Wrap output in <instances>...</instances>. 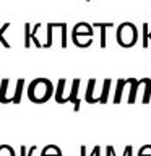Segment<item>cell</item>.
Instances as JSON below:
<instances>
[{"label":"cell","instance_id":"1","mask_svg":"<svg viewBox=\"0 0 151 156\" xmlns=\"http://www.w3.org/2000/svg\"><path fill=\"white\" fill-rule=\"evenodd\" d=\"M54 94V85L47 78H36L28 86V98L33 102H46Z\"/></svg>","mask_w":151,"mask_h":156},{"label":"cell","instance_id":"2","mask_svg":"<svg viewBox=\"0 0 151 156\" xmlns=\"http://www.w3.org/2000/svg\"><path fill=\"white\" fill-rule=\"evenodd\" d=\"M138 41V29L133 23H122L120 26H117V42L122 47H132L135 46Z\"/></svg>","mask_w":151,"mask_h":156},{"label":"cell","instance_id":"3","mask_svg":"<svg viewBox=\"0 0 151 156\" xmlns=\"http://www.w3.org/2000/svg\"><path fill=\"white\" fill-rule=\"evenodd\" d=\"M80 80H73L72 81V91H70V94H68L67 98H65V102H73V104H75V107H73V109H75V112H78L80 111V99H78V88H80Z\"/></svg>","mask_w":151,"mask_h":156},{"label":"cell","instance_id":"4","mask_svg":"<svg viewBox=\"0 0 151 156\" xmlns=\"http://www.w3.org/2000/svg\"><path fill=\"white\" fill-rule=\"evenodd\" d=\"M72 34H73V36H91L93 37V34H94V28H93V24H90V23L81 21V23L75 24Z\"/></svg>","mask_w":151,"mask_h":156},{"label":"cell","instance_id":"5","mask_svg":"<svg viewBox=\"0 0 151 156\" xmlns=\"http://www.w3.org/2000/svg\"><path fill=\"white\" fill-rule=\"evenodd\" d=\"M146 78H141V80H136V78H132L130 81V94H128V104H133V102L136 101V93H138V88L141 85H145Z\"/></svg>","mask_w":151,"mask_h":156},{"label":"cell","instance_id":"6","mask_svg":"<svg viewBox=\"0 0 151 156\" xmlns=\"http://www.w3.org/2000/svg\"><path fill=\"white\" fill-rule=\"evenodd\" d=\"M111 26H114V23H93V28H101V49H106V46H107L106 31Z\"/></svg>","mask_w":151,"mask_h":156},{"label":"cell","instance_id":"7","mask_svg":"<svg viewBox=\"0 0 151 156\" xmlns=\"http://www.w3.org/2000/svg\"><path fill=\"white\" fill-rule=\"evenodd\" d=\"M72 41L78 47H90L93 42V37L91 36H73L72 34Z\"/></svg>","mask_w":151,"mask_h":156},{"label":"cell","instance_id":"8","mask_svg":"<svg viewBox=\"0 0 151 156\" xmlns=\"http://www.w3.org/2000/svg\"><path fill=\"white\" fill-rule=\"evenodd\" d=\"M94 86H96V80H94V78H91V80L88 81V88H86V96H85L86 102H90V104H94V102H96L94 96H93V93H94Z\"/></svg>","mask_w":151,"mask_h":156},{"label":"cell","instance_id":"9","mask_svg":"<svg viewBox=\"0 0 151 156\" xmlns=\"http://www.w3.org/2000/svg\"><path fill=\"white\" fill-rule=\"evenodd\" d=\"M111 83H112L111 78H106L104 83H102V91H101V96H99V102H101V104H107V96H109Z\"/></svg>","mask_w":151,"mask_h":156},{"label":"cell","instance_id":"10","mask_svg":"<svg viewBox=\"0 0 151 156\" xmlns=\"http://www.w3.org/2000/svg\"><path fill=\"white\" fill-rule=\"evenodd\" d=\"M67 85V80L65 78H60L58 80V85H57V91H55V101L58 102V104H63V88H65Z\"/></svg>","mask_w":151,"mask_h":156},{"label":"cell","instance_id":"11","mask_svg":"<svg viewBox=\"0 0 151 156\" xmlns=\"http://www.w3.org/2000/svg\"><path fill=\"white\" fill-rule=\"evenodd\" d=\"M41 156H62V151H60V148H58V146H55V145H47L46 148L42 150Z\"/></svg>","mask_w":151,"mask_h":156},{"label":"cell","instance_id":"12","mask_svg":"<svg viewBox=\"0 0 151 156\" xmlns=\"http://www.w3.org/2000/svg\"><path fill=\"white\" fill-rule=\"evenodd\" d=\"M125 85H127V78H122V80L117 81V90H115V96H114V102H115V104H119V102H120Z\"/></svg>","mask_w":151,"mask_h":156},{"label":"cell","instance_id":"13","mask_svg":"<svg viewBox=\"0 0 151 156\" xmlns=\"http://www.w3.org/2000/svg\"><path fill=\"white\" fill-rule=\"evenodd\" d=\"M141 28H143V41H141V44H143V47H148V44L151 41V29H149V24L148 23H143L141 24Z\"/></svg>","mask_w":151,"mask_h":156},{"label":"cell","instance_id":"14","mask_svg":"<svg viewBox=\"0 0 151 156\" xmlns=\"http://www.w3.org/2000/svg\"><path fill=\"white\" fill-rule=\"evenodd\" d=\"M151 99V78H148L145 83V91H143V104H148Z\"/></svg>","mask_w":151,"mask_h":156},{"label":"cell","instance_id":"15","mask_svg":"<svg viewBox=\"0 0 151 156\" xmlns=\"http://www.w3.org/2000/svg\"><path fill=\"white\" fill-rule=\"evenodd\" d=\"M0 156H16L10 145H0Z\"/></svg>","mask_w":151,"mask_h":156},{"label":"cell","instance_id":"16","mask_svg":"<svg viewBox=\"0 0 151 156\" xmlns=\"http://www.w3.org/2000/svg\"><path fill=\"white\" fill-rule=\"evenodd\" d=\"M37 150V146L36 145H33V146H29V148H26V146H21L19 148V153H21V156H33L34 154V151Z\"/></svg>","mask_w":151,"mask_h":156},{"label":"cell","instance_id":"17","mask_svg":"<svg viewBox=\"0 0 151 156\" xmlns=\"http://www.w3.org/2000/svg\"><path fill=\"white\" fill-rule=\"evenodd\" d=\"M80 154L86 156V146H81V148H80ZM90 156H101V146H94Z\"/></svg>","mask_w":151,"mask_h":156},{"label":"cell","instance_id":"18","mask_svg":"<svg viewBox=\"0 0 151 156\" xmlns=\"http://www.w3.org/2000/svg\"><path fill=\"white\" fill-rule=\"evenodd\" d=\"M8 26H10V23H5V24H3V26H2V28H0V42H2V44H3V46H5V47H10V42H8V41H7V39H5V37H3V33H5V31H7V29H8Z\"/></svg>","mask_w":151,"mask_h":156},{"label":"cell","instance_id":"19","mask_svg":"<svg viewBox=\"0 0 151 156\" xmlns=\"http://www.w3.org/2000/svg\"><path fill=\"white\" fill-rule=\"evenodd\" d=\"M52 29H54V23L47 24V41L44 44V47H51L52 46Z\"/></svg>","mask_w":151,"mask_h":156},{"label":"cell","instance_id":"20","mask_svg":"<svg viewBox=\"0 0 151 156\" xmlns=\"http://www.w3.org/2000/svg\"><path fill=\"white\" fill-rule=\"evenodd\" d=\"M138 156H151V145L141 146L140 151H138Z\"/></svg>","mask_w":151,"mask_h":156},{"label":"cell","instance_id":"21","mask_svg":"<svg viewBox=\"0 0 151 156\" xmlns=\"http://www.w3.org/2000/svg\"><path fill=\"white\" fill-rule=\"evenodd\" d=\"M62 47H67V24L65 23H62Z\"/></svg>","mask_w":151,"mask_h":156},{"label":"cell","instance_id":"22","mask_svg":"<svg viewBox=\"0 0 151 156\" xmlns=\"http://www.w3.org/2000/svg\"><path fill=\"white\" fill-rule=\"evenodd\" d=\"M24 46L29 47V39H31V34H29V24H24Z\"/></svg>","mask_w":151,"mask_h":156},{"label":"cell","instance_id":"23","mask_svg":"<svg viewBox=\"0 0 151 156\" xmlns=\"http://www.w3.org/2000/svg\"><path fill=\"white\" fill-rule=\"evenodd\" d=\"M124 156H133V148L128 145V146H125V151H124Z\"/></svg>","mask_w":151,"mask_h":156},{"label":"cell","instance_id":"24","mask_svg":"<svg viewBox=\"0 0 151 156\" xmlns=\"http://www.w3.org/2000/svg\"><path fill=\"white\" fill-rule=\"evenodd\" d=\"M112 148H114V146H107L106 148V156H112Z\"/></svg>","mask_w":151,"mask_h":156},{"label":"cell","instance_id":"25","mask_svg":"<svg viewBox=\"0 0 151 156\" xmlns=\"http://www.w3.org/2000/svg\"><path fill=\"white\" fill-rule=\"evenodd\" d=\"M86 2H90V0H86Z\"/></svg>","mask_w":151,"mask_h":156}]
</instances>
